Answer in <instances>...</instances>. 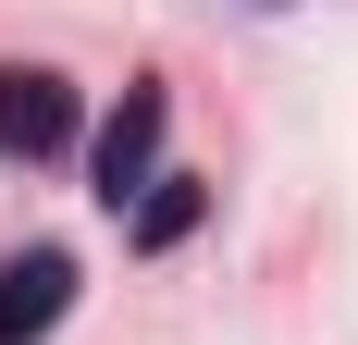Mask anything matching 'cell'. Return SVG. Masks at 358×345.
I'll list each match as a JSON object with an SVG mask.
<instances>
[{"instance_id": "cell-2", "label": "cell", "mask_w": 358, "mask_h": 345, "mask_svg": "<svg viewBox=\"0 0 358 345\" xmlns=\"http://www.w3.org/2000/svg\"><path fill=\"white\" fill-rule=\"evenodd\" d=\"M74 148V87L50 62H0V161H50Z\"/></svg>"}, {"instance_id": "cell-4", "label": "cell", "mask_w": 358, "mask_h": 345, "mask_svg": "<svg viewBox=\"0 0 358 345\" xmlns=\"http://www.w3.org/2000/svg\"><path fill=\"white\" fill-rule=\"evenodd\" d=\"M185 222H198V185H185V172H161V185L136 198V247H173Z\"/></svg>"}, {"instance_id": "cell-3", "label": "cell", "mask_w": 358, "mask_h": 345, "mask_svg": "<svg viewBox=\"0 0 358 345\" xmlns=\"http://www.w3.org/2000/svg\"><path fill=\"white\" fill-rule=\"evenodd\" d=\"M62 309H74V259H62V247H25V259H0V345H37Z\"/></svg>"}, {"instance_id": "cell-1", "label": "cell", "mask_w": 358, "mask_h": 345, "mask_svg": "<svg viewBox=\"0 0 358 345\" xmlns=\"http://www.w3.org/2000/svg\"><path fill=\"white\" fill-rule=\"evenodd\" d=\"M161 136H173V87H161V74H136V87H124V111L99 124V198H111V210H136L148 185H161Z\"/></svg>"}]
</instances>
